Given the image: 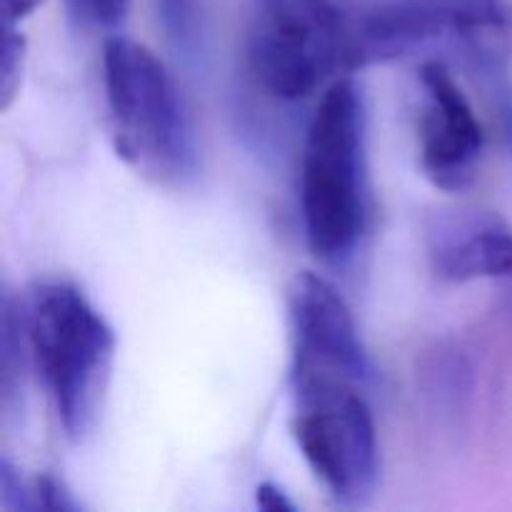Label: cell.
<instances>
[{
  "label": "cell",
  "instance_id": "2",
  "mask_svg": "<svg viewBox=\"0 0 512 512\" xmlns=\"http://www.w3.org/2000/svg\"><path fill=\"white\" fill-rule=\"evenodd\" d=\"M365 108L358 85L340 78L325 90L300 163V210L310 250L338 263L355 250L368 225Z\"/></svg>",
  "mask_w": 512,
  "mask_h": 512
},
{
  "label": "cell",
  "instance_id": "15",
  "mask_svg": "<svg viewBox=\"0 0 512 512\" xmlns=\"http://www.w3.org/2000/svg\"><path fill=\"white\" fill-rule=\"evenodd\" d=\"M258 508L268 510V512H295V503L273 483H263L258 485Z\"/></svg>",
  "mask_w": 512,
  "mask_h": 512
},
{
  "label": "cell",
  "instance_id": "8",
  "mask_svg": "<svg viewBox=\"0 0 512 512\" xmlns=\"http://www.w3.org/2000/svg\"><path fill=\"white\" fill-rule=\"evenodd\" d=\"M293 370L290 375H328L368 383L370 363L358 325L343 295L315 273L295 278L288 298Z\"/></svg>",
  "mask_w": 512,
  "mask_h": 512
},
{
  "label": "cell",
  "instance_id": "4",
  "mask_svg": "<svg viewBox=\"0 0 512 512\" xmlns=\"http://www.w3.org/2000/svg\"><path fill=\"white\" fill-rule=\"evenodd\" d=\"M450 43L490 78L512 60L510 0H398L355 18V70Z\"/></svg>",
  "mask_w": 512,
  "mask_h": 512
},
{
  "label": "cell",
  "instance_id": "3",
  "mask_svg": "<svg viewBox=\"0 0 512 512\" xmlns=\"http://www.w3.org/2000/svg\"><path fill=\"white\" fill-rule=\"evenodd\" d=\"M103 88L115 153L158 183L183 185L198 173V140L163 60L130 38L103 48Z\"/></svg>",
  "mask_w": 512,
  "mask_h": 512
},
{
  "label": "cell",
  "instance_id": "13",
  "mask_svg": "<svg viewBox=\"0 0 512 512\" xmlns=\"http://www.w3.org/2000/svg\"><path fill=\"white\" fill-rule=\"evenodd\" d=\"M28 43L18 25H5L3 53H0V108L8 110L23 83Z\"/></svg>",
  "mask_w": 512,
  "mask_h": 512
},
{
  "label": "cell",
  "instance_id": "5",
  "mask_svg": "<svg viewBox=\"0 0 512 512\" xmlns=\"http://www.w3.org/2000/svg\"><path fill=\"white\" fill-rule=\"evenodd\" d=\"M293 435L318 483L340 505H363L380 475L378 430L365 385L328 375H290Z\"/></svg>",
  "mask_w": 512,
  "mask_h": 512
},
{
  "label": "cell",
  "instance_id": "11",
  "mask_svg": "<svg viewBox=\"0 0 512 512\" xmlns=\"http://www.w3.org/2000/svg\"><path fill=\"white\" fill-rule=\"evenodd\" d=\"M3 340H0V350H3V363H0V373H3V410L5 415H13L15 408L20 405V390H23L25 368H28V340H25L23 315H20V305L13 303L10 295L3 298Z\"/></svg>",
  "mask_w": 512,
  "mask_h": 512
},
{
  "label": "cell",
  "instance_id": "1",
  "mask_svg": "<svg viewBox=\"0 0 512 512\" xmlns=\"http://www.w3.org/2000/svg\"><path fill=\"white\" fill-rule=\"evenodd\" d=\"M30 363L70 440L98 423L115 360V333L70 283H40L20 308Z\"/></svg>",
  "mask_w": 512,
  "mask_h": 512
},
{
  "label": "cell",
  "instance_id": "12",
  "mask_svg": "<svg viewBox=\"0 0 512 512\" xmlns=\"http://www.w3.org/2000/svg\"><path fill=\"white\" fill-rule=\"evenodd\" d=\"M165 38L178 53L195 55L203 43V0H155Z\"/></svg>",
  "mask_w": 512,
  "mask_h": 512
},
{
  "label": "cell",
  "instance_id": "16",
  "mask_svg": "<svg viewBox=\"0 0 512 512\" xmlns=\"http://www.w3.org/2000/svg\"><path fill=\"white\" fill-rule=\"evenodd\" d=\"M43 0H3V18L5 25H18L33 13Z\"/></svg>",
  "mask_w": 512,
  "mask_h": 512
},
{
  "label": "cell",
  "instance_id": "7",
  "mask_svg": "<svg viewBox=\"0 0 512 512\" xmlns=\"http://www.w3.org/2000/svg\"><path fill=\"white\" fill-rule=\"evenodd\" d=\"M420 170L440 190L458 193L478 175L485 133L458 80L438 60L420 68Z\"/></svg>",
  "mask_w": 512,
  "mask_h": 512
},
{
  "label": "cell",
  "instance_id": "6",
  "mask_svg": "<svg viewBox=\"0 0 512 512\" xmlns=\"http://www.w3.org/2000/svg\"><path fill=\"white\" fill-rule=\"evenodd\" d=\"M355 18L333 0H255L250 65L283 100L308 98L333 75L353 73Z\"/></svg>",
  "mask_w": 512,
  "mask_h": 512
},
{
  "label": "cell",
  "instance_id": "14",
  "mask_svg": "<svg viewBox=\"0 0 512 512\" xmlns=\"http://www.w3.org/2000/svg\"><path fill=\"white\" fill-rule=\"evenodd\" d=\"M65 8L85 28H115L128 15L130 0H65Z\"/></svg>",
  "mask_w": 512,
  "mask_h": 512
},
{
  "label": "cell",
  "instance_id": "9",
  "mask_svg": "<svg viewBox=\"0 0 512 512\" xmlns=\"http://www.w3.org/2000/svg\"><path fill=\"white\" fill-rule=\"evenodd\" d=\"M433 270L450 283L512 275V230L488 213H455L430 233Z\"/></svg>",
  "mask_w": 512,
  "mask_h": 512
},
{
  "label": "cell",
  "instance_id": "10",
  "mask_svg": "<svg viewBox=\"0 0 512 512\" xmlns=\"http://www.w3.org/2000/svg\"><path fill=\"white\" fill-rule=\"evenodd\" d=\"M0 508L3 510H60L78 512L83 505L53 475L23 478L20 470L3 458L0 463Z\"/></svg>",
  "mask_w": 512,
  "mask_h": 512
}]
</instances>
